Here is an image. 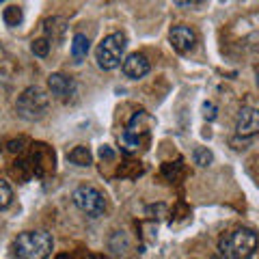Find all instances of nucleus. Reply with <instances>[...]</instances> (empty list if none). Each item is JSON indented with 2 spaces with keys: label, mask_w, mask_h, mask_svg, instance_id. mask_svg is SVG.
Returning a JSON list of instances; mask_svg holds the SVG:
<instances>
[{
  "label": "nucleus",
  "mask_w": 259,
  "mask_h": 259,
  "mask_svg": "<svg viewBox=\"0 0 259 259\" xmlns=\"http://www.w3.org/2000/svg\"><path fill=\"white\" fill-rule=\"evenodd\" d=\"M153 125V119L145 110H139L136 115L130 119V123L125 125L123 134H121V149L125 153H136L141 149V145L149 136V130Z\"/></svg>",
  "instance_id": "5"
},
{
  "label": "nucleus",
  "mask_w": 259,
  "mask_h": 259,
  "mask_svg": "<svg viewBox=\"0 0 259 259\" xmlns=\"http://www.w3.org/2000/svg\"><path fill=\"white\" fill-rule=\"evenodd\" d=\"M48 108H50V95L39 87L24 89V91L18 95V102H15V112L26 121L44 119Z\"/></svg>",
  "instance_id": "3"
},
{
  "label": "nucleus",
  "mask_w": 259,
  "mask_h": 259,
  "mask_svg": "<svg viewBox=\"0 0 259 259\" xmlns=\"http://www.w3.org/2000/svg\"><path fill=\"white\" fill-rule=\"evenodd\" d=\"M164 212H166V207L162 205V203H160V205H149V207H147V214H149V216H151V214H164Z\"/></svg>",
  "instance_id": "25"
},
{
  "label": "nucleus",
  "mask_w": 259,
  "mask_h": 259,
  "mask_svg": "<svg viewBox=\"0 0 259 259\" xmlns=\"http://www.w3.org/2000/svg\"><path fill=\"white\" fill-rule=\"evenodd\" d=\"M168 41H171L173 50L177 54H188L194 50V46H197V32L190 26H186V24H177V26H173L171 32H168Z\"/></svg>",
  "instance_id": "9"
},
{
  "label": "nucleus",
  "mask_w": 259,
  "mask_h": 259,
  "mask_svg": "<svg viewBox=\"0 0 259 259\" xmlns=\"http://www.w3.org/2000/svg\"><path fill=\"white\" fill-rule=\"evenodd\" d=\"M56 259H71V257H69V255H65V253H63V255H56Z\"/></svg>",
  "instance_id": "26"
},
{
  "label": "nucleus",
  "mask_w": 259,
  "mask_h": 259,
  "mask_svg": "<svg viewBox=\"0 0 259 259\" xmlns=\"http://www.w3.org/2000/svg\"><path fill=\"white\" fill-rule=\"evenodd\" d=\"M149 69H151V65H149V61H147V56L145 54H130L127 59L123 61V65H121V71H123L127 78H132V80L145 78L149 74Z\"/></svg>",
  "instance_id": "11"
},
{
  "label": "nucleus",
  "mask_w": 259,
  "mask_h": 259,
  "mask_svg": "<svg viewBox=\"0 0 259 259\" xmlns=\"http://www.w3.org/2000/svg\"><path fill=\"white\" fill-rule=\"evenodd\" d=\"M28 141L26 139H18V141H9L7 143V149H9L11 153H20V151H24V145H26Z\"/></svg>",
  "instance_id": "21"
},
{
  "label": "nucleus",
  "mask_w": 259,
  "mask_h": 259,
  "mask_svg": "<svg viewBox=\"0 0 259 259\" xmlns=\"http://www.w3.org/2000/svg\"><path fill=\"white\" fill-rule=\"evenodd\" d=\"M11 175H13V177H18V182H26L28 177L32 175L30 164H28L26 160H18V162H13V166H11Z\"/></svg>",
  "instance_id": "16"
},
{
  "label": "nucleus",
  "mask_w": 259,
  "mask_h": 259,
  "mask_svg": "<svg viewBox=\"0 0 259 259\" xmlns=\"http://www.w3.org/2000/svg\"><path fill=\"white\" fill-rule=\"evenodd\" d=\"M54 240L48 231H22L13 240L15 259H48L52 253Z\"/></svg>",
  "instance_id": "2"
},
{
  "label": "nucleus",
  "mask_w": 259,
  "mask_h": 259,
  "mask_svg": "<svg viewBox=\"0 0 259 259\" xmlns=\"http://www.w3.org/2000/svg\"><path fill=\"white\" fill-rule=\"evenodd\" d=\"M50 48H52V44L48 41L46 37H41V39H35V41L30 44V50H32V54H35V56H41V59H44V56L50 54Z\"/></svg>",
  "instance_id": "19"
},
{
  "label": "nucleus",
  "mask_w": 259,
  "mask_h": 259,
  "mask_svg": "<svg viewBox=\"0 0 259 259\" xmlns=\"http://www.w3.org/2000/svg\"><path fill=\"white\" fill-rule=\"evenodd\" d=\"M177 7H197V5H203L205 0H173Z\"/></svg>",
  "instance_id": "23"
},
{
  "label": "nucleus",
  "mask_w": 259,
  "mask_h": 259,
  "mask_svg": "<svg viewBox=\"0 0 259 259\" xmlns=\"http://www.w3.org/2000/svg\"><path fill=\"white\" fill-rule=\"evenodd\" d=\"M257 130H259V115H257V110L250 108V106L240 108L238 119H236V132H238V136L255 139Z\"/></svg>",
  "instance_id": "10"
},
{
  "label": "nucleus",
  "mask_w": 259,
  "mask_h": 259,
  "mask_svg": "<svg viewBox=\"0 0 259 259\" xmlns=\"http://www.w3.org/2000/svg\"><path fill=\"white\" fill-rule=\"evenodd\" d=\"M91 259H106V257H104V255H93Z\"/></svg>",
  "instance_id": "27"
},
{
  "label": "nucleus",
  "mask_w": 259,
  "mask_h": 259,
  "mask_svg": "<svg viewBox=\"0 0 259 259\" xmlns=\"http://www.w3.org/2000/svg\"><path fill=\"white\" fill-rule=\"evenodd\" d=\"M180 171H182V160H177L175 164H173V162H166V164L162 166V173H164L168 180H175V177L180 175Z\"/></svg>",
  "instance_id": "20"
},
{
  "label": "nucleus",
  "mask_w": 259,
  "mask_h": 259,
  "mask_svg": "<svg viewBox=\"0 0 259 259\" xmlns=\"http://www.w3.org/2000/svg\"><path fill=\"white\" fill-rule=\"evenodd\" d=\"M71 199H74L76 207L80 209V212H84L87 216H104V212H106V197L93 188V186H78V188L74 190V194H71Z\"/></svg>",
  "instance_id": "6"
},
{
  "label": "nucleus",
  "mask_w": 259,
  "mask_h": 259,
  "mask_svg": "<svg viewBox=\"0 0 259 259\" xmlns=\"http://www.w3.org/2000/svg\"><path fill=\"white\" fill-rule=\"evenodd\" d=\"M127 48V37L123 32H110L108 37H104L100 46L95 50V61L102 69H115L123 61V52Z\"/></svg>",
  "instance_id": "4"
},
{
  "label": "nucleus",
  "mask_w": 259,
  "mask_h": 259,
  "mask_svg": "<svg viewBox=\"0 0 259 259\" xmlns=\"http://www.w3.org/2000/svg\"><path fill=\"white\" fill-rule=\"evenodd\" d=\"M48 89H50V95L63 104L74 102L76 91H78L76 80L65 76V74H50V78H48Z\"/></svg>",
  "instance_id": "8"
},
{
  "label": "nucleus",
  "mask_w": 259,
  "mask_h": 259,
  "mask_svg": "<svg viewBox=\"0 0 259 259\" xmlns=\"http://www.w3.org/2000/svg\"><path fill=\"white\" fill-rule=\"evenodd\" d=\"M0 54H3V48H0Z\"/></svg>",
  "instance_id": "28"
},
{
  "label": "nucleus",
  "mask_w": 259,
  "mask_h": 259,
  "mask_svg": "<svg viewBox=\"0 0 259 259\" xmlns=\"http://www.w3.org/2000/svg\"><path fill=\"white\" fill-rule=\"evenodd\" d=\"M13 201V188L9 182L0 180V209H7Z\"/></svg>",
  "instance_id": "18"
},
{
  "label": "nucleus",
  "mask_w": 259,
  "mask_h": 259,
  "mask_svg": "<svg viewBox=\"0 0 259 259\" xmlns=\"http://www.w3.org/2000/svg\"><path fill=\"white\" fill-rule=\"evenodd\" d=\"M203 115H205V119H216V106L212 102H207V104H203Z\"/></svg>",
  "instance_id": "22"
},
{
  "label": "nucleus",
  "mask_w": 259,
  "mask_h": 259,
  "mask_svg": "<svg viewBox=\"0 0 259 259\" xmlns=\"http://www.w3.org/2000/svg\"><path fill=\"white\" fill-rule=\"evenodd\" d=\"M28 164H30V171L32 173L39 175V177H44V175L54 171L56 156H54V151L48 147V145L37 143V145H32V156H30Z\"/></svg>",
  "instance_id": "7"
},
{
  "label": "nucleus",
  "mask_w": 259,
  "mask_h": 259,
  "mask_svg": "<svg viewBox=\"0 0 259 259\" xmlns=\"http://www.w3.org/2000/svg\"><path fill=\"white\" fill-rule=\"evenodd\" d=\"M0 3H5V0H0Z\"/></svg>",
  "instance_id": "29"
},
{
  "label": "nucleus",
  "mask_w": 259,
  "mask_h": 259,
  "mask_svg": "<svg viewBox=\"0 0 259 259\" xmlns=\"http://www.w3.org/2000/svg\"><path fill=\"white\" fill-rule=\"evenodd\" d=\"M65 26H67V22L63 18H50L44 22V30H46V39L48 41H59V39L65 35Z\"/></svg>",
  "instance_id": "12"
},
{
  "label": "nucleus",
  "mask_w": 259,
  "mask_h": 259,
  "mask_svg": "<svg viewBox=\"0 0 259 259\" xmlns=\"http://www.w3.org/2000/svg\"><path fill=\"white\" fill-rule=\"evenodd\" d=\"M218 250L225 259H250L257 250V233L248 227L227 231L218 240Z\"/></svg>",
  "instance_id": "1"
},
{
  "label": "nucleus",
  "mask_w": 259,
  "mask_h": 259,
  "mask_svg": "<svg viewBox=\"0 0 259 259\" xmlns=\"http://www.w3.org/2000/svg\"><path fill=\"white\" fill-rule=\"evenodd\" d=\"M69 162L71 164H78V166H89L93 162V153L87 145H78L69 151Z\"/></svg>",
  "instance_id": "13"
},
{
  "label": "nucleus",
  "mask_w": 259,
  "mask_h": 259,
  "mask_svg": "<svg viewBox=\"0 0 259 259\" xmlns=\"http://www.w3.org/2000/svg\"><path fill=\"white\" fill-rule=\"evenodd\" d=\"M212 160H214V156H212V151H209L207 147H197L192 151V162L197 166H209L212 164Z\"/></svg>",
  "instance_id": "17"
},
{
  "label": "nucleus",
  "mask_w": 259,
  "mask_h": 259,
  "mask_svg": "<svg viewBox=\"0 0 259 259\" xmlns=\"http://www.w3.org/2000/svg\"><path fill=\"white\" fill-rule=\"evenodd\" d=\"M100 156H102V160H104V158H106V160H112V158H115V151H112L110 147H106V145H104V147L100 149Z\"/></svg>",
  "instance_id": "24"
},
{
  "label": "nucleus",
  "mask_w": 259,
  "mask_h": 259,
  "mask_svg": "<svg viewBox=\"0 0 259 259\" xmlns=\"http://www.w3.org/2000/svg\"><path fill=\"white\" fill-rule=\"evenodd\" d=\"M3 20H5L7 26L15 28V26H20V24H22L24 13H22V9L18 5H11V7H7V9L3 11Z\"/></svg>",
  "instance_id": "15"
},
{
  "label": "nucleus",
  "mask_w": 259,
  "mask_h": 259,
  "mask_svg": "<svg viewBox=\"0 0 259 259\" xmlns=\"http://www.w3.org/2000/svg\"><path fill=\"white\" fill-rule=\"evenodd\" d=\"M89 48H91V44H89V37L82 35V32H76L74 39H71V56H74L76 61L84 59V56L89 54Z\"/></svg>",
  "instance_id": "14"
}]
</instances>
